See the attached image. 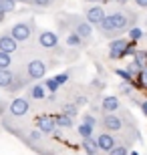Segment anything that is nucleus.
I'll return each mask as SVG.
<instances>
[{
    "mask_svg": "<svg viewBox=\"0 0 147 155\" xmlns=\"http://www.w3.org/2000/svg\"><path fill=\"white\" fill-rule=\"evenodd\" d=\"M137 18H139L137 12L129 10V8H119L107 14L97 28L105 38H119L121 35L129 32L133 26H137Z\"/></svg>",
    "mask_w": 147,
    "mask_h": 155,
    "instance_id": "obj_1",
    "label": "nucleus"
},
{
    "mask_svg": "<svg viewBox=\"0 0 147 155\" xmlns=\"http://www.w3.org/2000/svg\"><path fill=\"white\" fill-rule=\"evenodd\" d=\"M99 125H101L103 131L121 133V131H125L127 125H135V119H131V115L127 111H123L121 115H117V113H103V117L99 119Z\"/></svg>",
    "mask_w": 147,
    "mask_h": 155,
    "instance_id": "obj_2",
    "label": "nucleus"
},
{
    "mask_svg": "<svg viewBox=\"0 0 147 155\" xmlns=\"http://www.w3.org/2000/svg\"><path fill=\"white\" fill-rule=\"evenodd\" d=\"M30 83V77H22L20 73L16 71H10V69H0V89H4L12 95V93H18L22 91L24 87Z\"/></svg>",
    "mask_w": 147,
    "mask_h": 155,
    "instance_id": "obj_3",
    "label": "nucleus"
},
{
    "mask_svg": "<svg viewBox=\"0 0 147 155\" xmlns=\"http://www.w3.org/2000/svg\"><path fill=\"white\" fill-rule=\"evenodd\" d=\"M135 48V40H127V38H113L109 42V58L111 61H119V58H125L127 54H133Z\"/></svg>",
    "mask_w": 147,
    "mask_h": 155,
    "instance_id": "obj_4",
    "label": "nucleus"
},
{
    "mask_svg": "<svg viewBox=\"0 0 147 155\" xmlns=\"http://www.w3.org/2000/svg\"><path fill=\"white\" fill-rule=\"evenodd\" d=\"M67 24H68V28L75 30L79 36H83L85 40H91V36H93V24H91L85 16L67 14Z\"/></svg>",
    "mask_w": 147,
    "mask_h": 155,
    "instance_id": "obj_5",
    "label": "nucleus"
},
{
    "mask_svg": "<svg viewBox=\"0 0 147 155\" xmlns=\"http://www.w3.org/2000/svg\"><path fill=\"white\" fill-rule=\"evenodd\" d=\"M38 46H40V48H45V51L62 52L58 35H57V32H52V30H40V32H38Z\"/></svg>",
    "mask_w": 147,
    "mask_h": 155,
    "instance_id": "obj_6",
    "label": "nucleus"
},
{
    "mask_svg": "<svg viewBox=\"0 0 147 155\" xmlns=\"http://www.w3.org/2000/svg\"><path fill=\"white\" fill-rule=\"evenodd\" d=\"M46 71H48V67H46V63L42 58H30L28 63H26V75L30 77V81L45 79Z\"/></svg>",
    "mask_w": 147,
    "mask_h": 155,
    "instance_id": "obj_7",
    "label": "nucleus"
},
{
    "mask_svg": "<svg viewBox=\"0 0 147 155\" xmlns=\"http://www.w3.org/2000/svg\"><path fill=\"white\" fill-rule=\"evenodd\" d=\"M32 30H34V22L30 20V22H18V24H14L8 32H10L18 42H26V40H30V36H32Z\"/></svg>",
    "mask_w": 147,
    "mask_h": 155,
    "instance_id": "obj_8",
    "label": "nucleus"
},
{
    "mask_svg": "<svg viewBox=\"0 0 147 155\" xmlns=\"http://www.w3.org/2000/svg\"><path fill=\"white\" fill-rule=\"evenodd\" d=\"M30 111V99L28 97H16L8 105V115L10 117H24Z\"/></svg>",
    "mask_w": 147,
    "mask_h": 155,
    "instance_id": "obj_9",
    "label": "nucleus"
},
{
    "mask_svg": "<svg viewBox=\"0 0 147 155\" xmlns=\"http://www.w3.org/2000/svg\"><path fill=\"white\" fill-rule=\"evenodd\" d=\"M95 139H97V145H99V151H105V153H109V151L119 143V139L115 137V133H109V131H101Z\"/></svg>",
    "mask_w": 147,
    "mask_h": 155,
    "instance_id": "obj_10",
    "label": "nucleus"
},
{
    "mask_svg": "<svg viewBox=\"0 0 147 155\" xmlns=\"http://www.w3.org/2000/svg\"><path fill=\"white\" fill-rule=\"evenodd\" d=\"M105 16H107V12H105V8H103L101 4H93V6H89V8L85 10V18L93 24V26H99Z\"/></svg>",
    "mask_w": 147,
    "mask_h": 155,
    "instance_id": "obj_11",
    "label": "nucleus"
},
{
    "mask_svg": "<svg viewBox=\"0 0 147 155\" xmlns=\"http://www.w3.org/2000/svg\"><path fill=\"white\" fill-rule=\"evenodd\" d=\"M62 28L67 30V36H65V42H67V46L68 48H83V46L87 45V40L83 38V36H79L75 30H71L68 28V24H65L62 22Z\"/></svg>",
    "mask_w": 147,
    "mask_h": 155,
    "instance_id": "obj_12",
    "label": "nucleus"
},
{
    "mask_svg": "<svg viewBox=\"0 0 147 155\" xmlns=\"http://www.w3.org/2000/svg\"><path fill=\"white\" fill-rule=\"evenodd\" d=\"M36 129H38L42 135H52V133L57 131V121H55V117H40L38 121H36Z\"/></svg>",
    "mask_w": 147,
    "mask_h": 155,
    "instance_id": "obj_13",
    "label": "nucleus"
},
{
    "mask_svg": "<svg viewBox=\"0 0 147 155\" xmlns=\"http://www.w3.org/2000/svg\"><path fill=\"white\" fill-rule=\"evenodd\" d=\"M16 48H18V40L14 38L10 32H2V35H0V51L14 54V52H16Z\"/></svg>",
    "mask_w": 147,
    "mask_h": 155,
    "instance_id": "obj_14",
    "label": "nucleus"
},
{
    "mask_svg": "<svg viewBox=\"0 0 147 155\" xmlns=\"http://www.w3.org/2000/svg\"><path fill=\"white\" fill-rule=\"evenodd\" d=\"M121 109V101L119 97H113V95H109L101 101V111L103 113H117Z\"/></svg>",
    "mask_w": 147,
    "mask_h": 155,
    "instance_id": "obj_15",
    "label": "nucleus"
},
{
    "mask_svg": "<svg viewBox=\"0 0 147 155\" xmlns=\"http://www.w3.org/2000/svg\"><path fill=\"white\" fill-rule=\"evenodd\" d=\"M46 87L45 85H38V83H36V85H32L28 89V99H34V101H40V99H45L46 97Z\"/></svg>",
    "mask_w": 147,
    "mask_h": 155,
    "instance_id": "obj_16",
    "label": "nucleus"
},
{
    "mask_svg": "<svg viewBox=\"0 0 147 155\" xmlns=\"http://www.w3.org/2000/svg\"><path fill=\"white\" fill-rule=\"evenodd\" d=\"M83 149H85V153H87V155H97V153H99V145H97V139H93V137L83 139Z\"/></svg>",
    "mask_w": 147,
    "mask_h": 155,
    "instance_id": "obj_17",
    "label": "nucleus"
},
{
    "mask_svg": "<svg viewBox=\"0 0 147 155\" xmlns=\"http://www.w3.org/2000/svg\"><path fill=\"white\" fill-rule=\"evenodd\" d=\"M55 121H57V127H61V129H71V127H73V117L65 115V113L57 115V117H55Z\"/></svg>",
    "mask_w": 147,
    "mask_h": 155,
    "instance_id": "obj_18",
    "label": "nucleus"
},
{
    "mask_svg": "<svg viewBox=\"0 0 147 155\" xmlns=\"http://www.w3.org/2000/svg\"><path fill=\"white\" fill-rule=\"evenodd\" d=\"M12 67V54L0 51V69H10Z\"/></svg>",
    "mask_w": 147,
    "mask_h": 155,
    "instance_id": "obj_19",
    "label": "nucleus"
},
{
    "mask_svg": "<svg viewBox=\"0 0 147 155\" xmlns=\"http://www.w3.org/2000/svg\"><path fill=\"white\" fill-rule=\"evenodd\" d=\"M93 129H95V127L87 125V123H81V125L77 127V131H79V135H81L83 139H87V137H93Z\"/></svg>",
    "mask_w": 147,
    "mask_h": 155,
    "instance_id": "obj_20",
    "label": "nucleus"
},
{
    "mask_svg": "<svg viewBox=\"0 0 147 155\" xmlns=\"http://www.w3.org/2000/svg\"><path fill=\"white\" fill-rule=\"evenodd\" d=\"M109 155H129V145L125 143H117L113 149L109 151Z\"/></svg>",
    "mask_w": 147,
    "mask_h": 155,
    "instance_id": "obj_21",
    "label": "nucleus"
},
{
    "mask_svg": "<svg viewBox=\"0 0 147 155\" xmlns=\"http://www.w3.org/2000/svg\"><path fill=\"white\" fill-rule=\"evenodd\" d=\"M62 113L68 117H77V113H79V105L77 103H67L65 107H62Z\"/></svg>",
    "mask_w": 147,
    "mask_h": 155,
    "instance_id": "obj_22",
    "label": "nucleus"
},
{
    "mask_svg": "<svg viewBox=\"0 0 147 155\" xmlns=\"http://www.w3.org/2000/svg\"><path fill=\"white\" fill-rule=\"evenodd\" d=\"M45 87H46V91L48 93H52V95H55V93L58 91V83H57V79H55V77H51V79H45Z\"/></svg>",
    "mask_w": 147,
    "mask_h": 155,
    "instance_id": "obj_23",
    "label": "nucleus"
},
{
    "mask_svg": "<svg viewBox=\"0 0 147 155\" xmlns=\"http://www.w3.org/2000/svg\"><path fill=\"white\" fill-rule=\"evenodd\" d=\"M127 35H129L131 40H135V42H137V40H141V38H143V30L139 28V26H133V28H131Z\"/></svg>",
    "mask_w": 147,
    "mask_h": 155,
    "instance_id": "obj_24",
    "label": "nucleus"
},
{
    "mask_svg": "<svg viewBox=\"0 0 147 155\" xmlns=\"http://www.w3.org/2000/svg\"><path fill=\"white\" fill-rule=\"evenodd\" d=\"M0 6L4 12H12L16 8V0H0Z\"/></svg>",
    "mask_w": 147,
    "mask_h": 155,
    "instance_id": "obj_25",
    "label": "nucleus"
},
{
    "mask_svg": "<svg viewBox=\"0 0 147 155\" xmlns=\"http://www.w3.org/2000/svg\"><path fill=\"white\" fill-rule=\"evenodd\" d=\"M119 91L123 93V95H129L131 97V91H133V81H123L121 87H119Z\"/></svg>",
    "mask_w": 147,
    "mask_h": 155,
    "instance_id": "obj_26",
    "label": "nucleus"
},
{
    "mask_svg": "<svg viewBox=\"0 0 147 155\" xmlns=\"http://www.w3.org/2000/svg\"><path fill=\"white\" fill-rule=\"evenodd\" d=\"M32 6H38V8H48V6L55 2V0H28Z\"/></svg>",
    "mask_w": 147,
    "mask_h": 155,
    "instance_id": "obj_27",
    "label": "nucleus"
},
{
    "mask_svg": "<svg viewBox=\"0 0 147 155\" xmlns=\"http://www.w3.org/2000/svg\"><path fill=\"white\" fill-rule=\"evenodd\" d=\"M115 75H119L123 81H133V75H131L127 69H117V71H115Z\"/></svg>",
    "mask_w": 147,
    "mask_h": 155,
    "instance_id": "obj_28",
    "label": "nucleus"
},
{
    "mask_svg": "<svg viewBox=\"0 0 147 155\" xmlns=\"http://www.w3.org/2000/svg\"><path fill=\"white\" fill-rule=\"evenodd\" d=\"M83 123H87V125H91V127H97V125H99V121L91 115V113H85V117H83Z\"/></svg>",
    "mask_w": 147,
    "mask_h": 155,
    "instance_id": "obj_29",
    "label": "nucleus"
},
{
    "mask_svg": "<svg viewBox=\"0 0 147 155\" xmlns=\"http://www.w3.org/2000/svg\"><path fill=\"white\" fill-rule=\"evenodd\" d=\"M137 79H139V83H141L143 87H147V67H143V69H141V73L137 75Z\"/></svg>",
    "mask_w": 147,
    "mask_h": 155,
    "instance_id": "obj_30",
    "label": "nucleus"
},
{
    "mask_svg": "<svg viewBox=\"0 0 147 155\" xmlns=\"http://www.w3.org/2000/svg\"><path fill=\"white\" fill-rule=\"evenodd\" d=\"M55 79H57V83H58V85H65V83L68 81V73H61V75H57Z\"/></svg>",
    "mask_w": 147,
    "mask_h": 155,
    "instance_id": "obj_31",
    "label": "nucleus"
},
{
    "mask_svg": "<svg viewBox=\"0 0 147 155\" xmlns=\"http://www.w3.org/2000/svg\"><path fill=\"white\" fill-rule=\"evenodd\" d=\"M135 2L137 8H143V10H147V0H133Z\"/></svg>",
    "mask_w": 147,
    "mask_h": 155,
    "instance_id": "obj_32",
    "label": "nucleus"
},
{
    "mask_svg": "<svg viewBox=\"0 0 147 155\" xmlns=\"http://www.w3.org/2000/svg\"><path fill=\"white\" fill-rule=\"evenodd\" d=\"M4 14H6V12L2 10V6H0V22H2V20H4Z\"/></svg>",
    "mask_w": 147,
    "mask_h": 155,
    "instance_id": "obj_33",
    "label": "nucleus"
},
{
    "mask_svg": "<svg viewBox=\"0 0 147 155\" xmlns=\"http://www.w3.org/2000/svg\"><path fill=\"white\" fill-rule=\"evenodd\" d=\"M85 2H93V4H101V2H105V0H85Z\"/></svg>",
    "mask_w": 147,
    "mask_h": 155,
    "instance_id": "obj_34",
    "label": "nucleus"
},
{
    "mask_svg": "<svg viewBox=\"0 0 147 155\" xmlns=\"http://www.w3.org/2000/svg\"><path fill=\"white\" fill-rule=\"evenodd\" d=\"M117 4H127V2H131V0H115Z\"/></svg>",
    "mask_w": 147,
    "mask_h": 155,
    "instance_id": "obj_35",
    "label": "nucleus"
},
{
    "mask_svg": "<svg viewBox=\"0 0 147 155\" xmlns=\"http://www.w3.org/2000/svg\"><path fill=\"white\" fill-rule=\"evenodd\" d=\"M129 155H139V153H137V151H129Z\"/></svg>",
    "mask_w": 147,
    "mask_h": 155,
    "instance_id": "obj_36",
    "label": "nucleus"
},
{
    "mask_svg": "<svg viewBox=\"0 0 147 155\" xmlns=\"http://www.w3.org/2000/svg\"><path fill=\"white\" fill-rule=\"evenodd\" d=\"M16 2H28V0H16Z\"/></svg>",
    "mask_w": 147,
    "mask_h": 155,
    "instance_id": "obj_37",
    "label": "nucleus"
},
{
    "mask_svg": "<svg viewBox=\"0 0 147 155\" xmlns=\"http://www.w3.org/2000/svg\"><path fill=\"white\" fill-rule=\"evenodd\" d=\"M145 117H147V115H145Z\"/></svg>",
    "mask_w": 147,
    "mask_h": 155,
    "instance_id": "obj_38",
    "label": "nucleus"
}]
</instances>
